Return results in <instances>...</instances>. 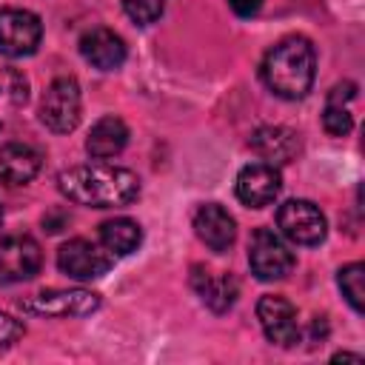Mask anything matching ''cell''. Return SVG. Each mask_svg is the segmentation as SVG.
Instances as JSON below:
<instances>
[{"mask_svg":"<svg viewBox=\"0 0 365 365\" xmlns=\"http://www.w3.org/2000/svg\"><path fill=\"white\" fill-rule=\"evenodd\" d=\"M228 6L234 9V14L240 17H254L262 9V0H228Z\"/></svg>","mask_w":365,"mask_h":365,"instance_id":"cell-23","label":"cell"},{"mask_svg":"<svg viewBox=\"0 0 365 365\" xmlns=\"http://www.w3.org/2000/svg\"><path fill=\"white\" fill-rule=\"evenodd\" d=\"M23 322L20 319H14V317H9V314H3L0 311V348H9V345H14L20 336H23Z\"/></svg>","mask_w":365,"mask_h":365,"instance_id":"cell-22","label":"cell"},{"mask_svg":"<svg viewBox=\"0 0 365 365\" xmlns=\"http://www.w3.org/2000/svg\"><path fill=\"white\" fill-rule=\"evenodd\" d=\"M277 225L297 245H317V242L325 240V231H328L325 214L308 200L282 202L279 211H277Z\"/></svg>","mask_w":365,"mask_h":365,"instance_id":"cell-5","label":"cell"},{"mask_svg":"<svg viewBox=\"0 0 365 365\" xmlns=\"http://www.w3.org/2000/svg\"><path fill=\"white\" fill-rule=\"evenodd\" d=\"M354 94H356V86H354V83H339V86L331 88L328 103H345V100H351Z\"/></svg>","mask_w":365,"mask_h":365,"instance_id":"cell-24","label":"cell"},{"mask_svg":"<svg viewBox=\"0 0 365 365\" xmlns=\"http://www.w3.org/2000/svg\"><path fill=\"white\" fill-rule=\"evenodd\" d=\"M57 188L77 205L88 208H123L140 197V180L134 171L106 163L71 165L60 171Z\"/></svg>","mask_w":365,"mask_h":365,"instance_id":"cell-1","label":"cell"},{"mask_svg":"<svg viewBox=\"0 0 365 365\" xmlns=\"http://www.w3.org/2000/svg\"><path fill=\"white\" fill-rule=\"evenodd\" d=\"M251 148L271 165H282V163H291L299 151V140L294 131L282 128V125H262L251 134Z\"/></svg>","mask_w":365,"mask_h":365,"instance_id":"cell-14","label":"cell"},{"mask_svg":"<svg viewBox=\"0 0 365 365\" xmlns=\"http://www.w3.org/2000/svg\"><path fill=\"white\" fill-rule=\"evenodd\" d=\"M0 222H3V211H0Z\"/></svg>","mask_w":365,"mask_h":365,"instance_id":"cell-27","label":"cell"},{"mask_svg":"<svg viewBox=\"0 0 365 365\" xmlns=\"http://www.w3.org/2000/svg\"><path fill=\"white\" fill-rule=\"evenodd\" d=\"M57 268L71 279H97L111 268V254L91 240H68L57 251Z\"/></svg>","mask_w":365,"mask_h":365,"instance_id":"cell-7","label":"cell"},{"mask_svg":"<svg viewBox=\"0 0 365 365\" xmlns=\"http://www.w3.org/2000/svg\"><path fill=\"white\" fill-rule=\"evenodd\" d=\"M165 3L168 0H123V9L134 23L148 26V23L160 20V14L165 11Z\"/></svg>","mask_w":365,"mask_h":365,"instance_id":"cell-21","label":"cell"},{"mask_svg":"<svg viewBox=\"0 0 365 365\" xmlns=\"http://www.w3.org/2000/svg\"><path fill=\"white\" fill-rule=\"evenodd\" d=\"M191 285L200 294V299L211 311H217V314L220 311H228L234 305V299H237V282L228 274H211V271H205V268L197 265L194 274H191Z\"/></svg>","mask_w":365,"mask_h":365,"instance_id":"cell-16","label":"cell"},{"mask_svg":"<svg viewBox=\"0 0 365 365\" xmlns=\"http://www.w3.org/2000/svg\"><path fill=\"white\" fill-rule=\"evenodd\" d=\"M40 120L54 134H68L80 123V86L74 77H57L40 103Z\"/></svg>","mask_w":365,"mask_h":365,"instance_id":"cell-3","label":"cell"},{"mask_svg":"<svg viewBox=\"0 0 365 365\" xmlns=\"http://www.w3.org/2000/svg\"><path fill=\"white\" fill-rule=\"evenodd\" d=\"M248 262H251V271L259 279L271 282V279H282V277L291 274L294 251L271 228H257L251 242H248Z\"/></svg>","mask_w":365,"mask_h":365,"instance_id":"cell-4","label":"cell"},{"mask_svg":"<svg viewBox=\"0 0 365 365\" xmlns=\"http://www.w3.org/2000/svg\"><path fill=\"white\" fill-rule=\"evenodd\" d=\"M40 171V154L26 143H9L0 148V182L26 185Z\"/></svg>","mask_w":365,"mask_h":365,"instance_id":"cell-15","label":"cell"},{"mask_svg":"<svg viewBox=\"0 0 365 365\" xmlns=\"http://www.w3.org/2000/svg\"><path fill=\"white\" fill-rule=\"evenodd\" d=\"M322 125L331 137H345L354 128V117L342 103H328L325 111H322Z\"/></svg>","mask_w":365,"mask_h":365,"instance_id":"cell-20","label":"cell"},{"mask_svg":"<svg viewBox=\"0 0 365 365\" xmlns=\"http://www.w3.org/2000/svg\"><path fill=\"white\" fill-rule=\"evenodd\" d=\"M128 143V128L120 117L108 114L103 120H97L88 131V140H86V151L97 160H108L114 154H120Z\"/></svg>","mask_w":365,"mask_h":365,"instance_id":"cell-17","label":"cell"},{"mask_svg":"<svg viewBox=\"0 0 365 365\" xmlns=\"http://www.w3.org/2000/svg\"><path fill=\"white\" fill-rule=\"evenodd\" d=\"M100 242L108 254H117V257H125L131 251H137V245L143 242V231L134 220L128 217H114V220H106L100 225Z\"/></svg>","mask_w":365,"mask_h":365,"instance_id":"cell-18","label":"cell"},{"mask_svg":"<svg viewBox=\"0 0 365 365\" xmlns=\"http://www.w3.org/2000/svg\"><path fill=\"white\" fill-rule=\"evenodd\" d=\"M43 23L26 9H0V51L6 57H29L37 51Z\"/></svg>","mask_w":365,"mask_h":365,"instance_id":"cell-6","label":"cell"},{"mask_svg":"<svg viewBox=\"0 0 365 365\" xmlns=\"http://www.w3.org/2000/svg\"><path fill=\"white\" fill-rule=\"evenodd\" d=\"M20 308H26L31 314H46V317H86L100 308V297L86 288H68V291L48 288V291H40L37 297L20 302Z\"/></svg>","mask_w":365,"mask_h":365,"instance_id":"cell-8","label":"cell"},{"mask_svg":"<svg viewBox=\"0 0 365 365\" xmlns=\"http://www.w3.org/2000/svg\"><path fill=\"white\" fill-rule=\"evenodd\" d=\"M80 54L100 71H114L125 63V43L111 29H91L80 37Z\"/></svg>","mask_w":365,"mask_h":365,"instance_id":"cell-13","label":"cell"},{"mask_svg":"<svg viewBox=\"0 0 365 365\" xmlns=\"http://www.w3.org/2000/svg\"><path fill=\"white\" fill-rule=\"evenodd\" d=\"M194 231L217 254L228 251L234 245V240H237V222H234V217L222 205H217V202H205V205L197 208V214H194Z\"/></svg>","mask_w":365,"mask_h":365,"instance_id":"cell-12","label":"cell"},{"mask_svg":"<svg viewBox=\"0 0 365 365\" xmlns=\"http://www.w3.org/2000/svg\"><path fill=\"white\" fill-rule=\"evenodd\" d=\"M257 319L268 336V342L279 348H294L299 342V322H297V308L277 294H265L257 302Z\"/></svg>","mask_w":365,"mask_h":365,"instance_id":"cell-9","label":"cell"},{"mask_svg":"<svg viewBox=\"0 0 365 365\" xmlns=\"http://www.w3.org/2000/svg\"><path fill=\"white\" fill-rule=\"evenodd\" d=\"M279 188H282V177H279L277 165H271V163H248L237 174V197L248 208L271 205L277 200Z\"/></svg>","mask_w":365,"mask_h":365,"instance_id":"cell-11","label":"cell"},{"mask_svg":"<svg viewBox=\"0 0 365 365\" xmlns=\"http://www.w3.org/2000/svg\"><path fill=\"white\" fill-rule=\"evenodd\" d=\"M40 245L26 234H9L0 240V282H23L40 271Z\"/></svg>","mask_w":365,"mask_h":365,"instance_id":"cell-10","label":"cell"},{"mask_svg":"<svg viewBox=\"0 0 365 365\" xmlns=\"http://www.w3.org/2000/svg\"><path fill=\"white\" fill-rule=\"evenodd\" d=\"M66 222H68V217H66V214H46V217H43V225H46L51 234H57Z\"/></svg>","mask_w":365,"mask_h":365,"instance_id":"cell-25","label":"cell"},{"mask_svg":"<svg viewBox=\"0 0 365 365\" xmlns=\"http://www.w3.org/2000/svg\"><path fill=\"white\" fill-rule=\"evenodd\" d=\"M336 282L342 288V297L351 302V308L359 314L362 311V297H365V265L362 262H351L345 268H339Z\"/></svg>","mask_w":365,"mask_h":365,"instance_id":"cell-19","label":"cell"},{"mask_svg":"<svg viewBox=\"0 0 365 365\" xmlns=\"http://www.w3.org/2000/svg\"><path fill=\"white\" fill-rule=\"evenodd\" d=\"M314 66H317L314 46L305 37H285L265 54L262 80L277 97L299 100L311 91Z\"/></svg>","mask_w":365,"mask_h":365,"instance_id":"cell-2","label":"cell"},{"mask_svg":"<svg viewBox=\"0 0 365 365\" xmlns=\"http://www.w3.org/2000/svg\"><path fill=\"white\" fill-rule=\"evenodd\" d=\"M342 359H351V362H362V356H359V354H336V356H334V362H342Z\"/></svg>","mask_w":365,"mask_h":365,"instance_id":"cell-26","label":"cell"}]
</instances>
